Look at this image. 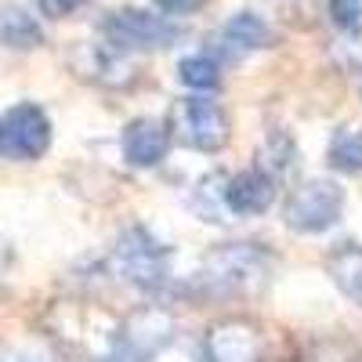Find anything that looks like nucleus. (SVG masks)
<instances>
[{
    "mask_svg": "<svg viewBox=\"0 0 362 362\" xmlns=\"http://www.w3.org/2000/svg\"><path fill=\"white\" fill-rule=\"evenodd\" d=\"M0 362H51V358H44L33 348H4L0 351Z\"/></svg>",
    "mask_w": 362,
    "mask_h": 362,
    "instance_id": "nucleus-20",
    "label": "nucleus"
},
{
    "mask_svg": "<svg viewBox=\"0 0 362 362\" xmlns=\"http://www.w3.org/2000/svg\"><path fill=\"white\" fill-rule=\"evenodd\" d=\"M225 185H228V177H221V174H206L196 185L192 206L199 210L203 221H225V214H232L228 199H225Z\"/></svg>",
    "mask_w": 362,
    "mask_h": 362,
    "instance_id": "nucleus-13",
    "label": "nucleus"
},
{
    "mask_svg": "<svg viewBox=\"0 0 362 362\" xmlns=\"http://www.w3.org/2000/svg\"><path fill=\"white\" fill-rule=\"evenodd\" d=\"M102 37L116 51H156V47H170L181 37V29L167 15L124 8V11H112L102 22Z\"/></svg>",
    "mask_w": 362,
    "mask_h": 362,
    "instance_id": "nucleus-4",
    "label": "nucleus"
},
{
    "mask_svg": "<svg viewBox=\"0 0 362 362\" xmlns=\"http://www.w3.org/2000/svg\"><path fill=\"white\" fill-rule=\"evenodd\" d=\"M40 44H44V25L37 22V15H29L11 0H0V47L33 51Z\"/></svg>",
    "mask_w": 362,
    "mask_h": 362,
    "instance_id": "nucleus-11",
    "label": "nucleus"
},
{
    "mask_svg": "<svg viewBox=\"0 0 362 362\" xmlns=\"http://www.w3.org/2000/svg\"><path fill=\"white\" fill-rule=\"evenodd\" d=\"M272 279V254L261 243H225L214 247L192 279V293L203 300L250 297Z\"/></svg>",
    "mask_w": 362,
    "mask_h": 362,
    "instance_id": "nucleus-1",
    "label": "nucleus"
},
{
    "mask_svg": "<svg viewBox=\"0 0 362 362\" xmlns=\"http://www.w3.org/2000/svg\"><path fill=\"white\" fill-rule=\"evenodd\" d=\"M109 264L127 286L145 293H160L170 283V250L148 228H127L119 235Z\"/></svg>",
    "mask_w": 362,
    "mask_h": 362,
    "instance_id": "nucleus-2",
    "label": "nucleus"
},
{
    "mask_svg": "<svg viewBox=\"0 0 362 362\" xmlns=\"http://www.w3.org/2000/svg\"><path fill=\"white\" fill-rule=\"evenodd\" d=\"M83 4H90V0H37V8H40L47 18H69V15H76Z\"/></svg>",
    "mask_w": 362,
    "mask_h": 362,
    "instance_id": "nucleus-18",
    "label": "nucleus"
},
{
    "mask_svg": "<svg viewBox=\"0 0 362 362\" xmlns=\"http://www.w3.org/2000/svg\"><path fill=\"white\" fill-rule=\"evenodd\" d=\"M329 18L344 33L362 37V0H329Z\"/></svg>",
    "mask_w": 362,
    "mask_h": 362,
    "instance_id": "nucleus-17",
    "label": "nucleus"
},
{
    "mask_svg": "<svg viewBox=\"0 0 362 362\" xmlns=\"http://www.w3.org/2000/svg\"><path fill=\"white\" fill-rule=\"evenodd\" d=\"M181 83L192 87V90H214L221 83V62L214 54H189V58H181Z\"/></svg>",
    "mask_w": 362,
    "mask_h": 362,
    "instance_id": "nucleus-15",
    "label": "nucleus"
},
{
    "mask_svg": "<svg viewBox=\"0 0 362 362\" xmlns=\"http://www.w3.org/2000/svg\"><path fill=\"white\" fill-rule=\"evenodd\" d=\"M225 199L232 214H264L276 199V177L261 167H250L243 174L228 177L225 185Z\"/></svg>",
    "mask_w": 362,
    "mask_h": 362,
    "instance_id": "nucleus-9",
    "label": "nucleus"
},
{
    "mask_svg": "<svg viewBox=\"0 0 362 362\" xmlns=\"http://www.w3.org/2000/svg\"><path fill=\"white\" fill-rule=\"evenodd\" d=\"M290 163H293V141L286 138V134H272L268 138V145H264V153H261V170H268L272 177H283L286 170H290Z\"/></svg>",
    "mask_w": 362,
    "mask_h": 362,
    "instance_id": "nucleus-16",
    "label": "nucleus"
},
{
    "mask_svg": "<svg viewBox=\"0 0 362 362\" xmlns=\"http://www.w3.org/2000/svg\"><path fill=\"white\" fill-rule=\"evenodd\" d=\"M199 362H257V329L247 322H221L210 329Z\"/></svg>",
    "mask_w": 362,
    "mask_h": 362,
    "instance_id": "nucleus-8",
    "label": "nucleus"
},
{
    "mask_svg": "<svg viewBox=\"0 0 362 362\" xmlns=\"http://www.w3.org/2000/svg\"><path fill=\"white\" fill-rule=\"evenodd\" d=\"M268 40H272L268 22L250 15V11H239L218 29V54L228 58V62H235V58H243L250 51L268 47Z\"/></svg>",
    "mask_w": 362,
    "mask_h": 362,
    "instance_id": "nucleus-10",
    "label": "nucleus"
},
{
    "mask_svg": "<svg viewBox=\"0 0 362 362\" xmlns=\"http://www.w3.org/2000/svg\"><path fill=\"white\" fill-rule=\"evenodd\" d=\"M167 124H170V134L181 145L199 148V153H218V148L228 141V116L218 102H210V98L177 102Z\"/></svg>",
    "mask_w": 362,
    "mask_h": 362,
    "instance_id": "nucleus-5",
    "label": "nucleus"
},
{
    "mask_svg": "<svg viewBox=\"0 0 362 362\" xmlns=\"http://www.w3.org/2000/svg\"><path fill=\"white\" fill-rule=\"evenodd\" d=\"M206 4V0H156V8L163 15H192Z\"/></svg>",
    "mask_w": 362,
    "mask_h": 362,
    "instance_id": "nucleus-19",
    "label": "nucleus"
},
{
    "mask_svg": "<svg viewBox=\"0 0 362 362\" xmlns=\"http://www.w3.org/2000/svg\"><path fill=\"white\" fill-rule=\"evenodd\" d=\"M51 145V119L40 105L18 102L0 116V156L37 160Z\"/></svg>",
    "mask_w": 362,
    "mask_h": 362,
    "instance_id": "nucleus-6",
    "label": "nucleus"
},
{
    "mask_svg": "<svg viewBox=\"0 0 362 362\" xmlns=\"http://www.w3.org/2000/svg\"><path fill=\"white\" fill-rule=\"evenodd\" d=\"M170 124L167 119H156V116H141V119H131L127 131H124V156L131 167H156L167 148H170Z\"/></svg>",
    "mask_w": 362,
    "mask_h": 362,
    "instance_id": "nucleus-7",
    "label": "nucleus"
},
{
    "mask_svg": "<svg viewBox=\"0 0 362 362\" xmlns=\"http://www.w3.org/2000/svg\"><path fill=\"white\" fill-rule=\"evenodd\" d=\"M8 264H11V247H8V239L0 235V272H4Z\"/></svg>",
    "mask_w": 362,
    "mask_h": 362,
    "instance_id": "nucleus-21",
    "label": "nucleus"
},
{
    "mask_svg": "<svg viewBox=\"0 0 362 362\" xmlns=\"http://www.w3.org/2000/svg\"><path fill=\"white\" fill-rule=\"evenodd\" d=\"M326 272L334 286L351 300V305L362 308V247H341L326 257Z\"/></svg>",
    "mask_w": 362,
    "mask_h": 362,
    "instance_id": "nucleus-12",
    "label": "nucleus"
},
{
    "mask_svg": "<svg viewBox=\"0 0 362 362\" xmlns=\"http://www.w3.org/2000/svg\"><path fill=\"white\" fill-rule=\"evenodd\" d=\"M329 167L341 174H362V131L341 127L329 141Z\"/></svg>",
    "mask_w": 362,
    "mask_h": 362,
    "instance_id": "nucleus-14",
    "label": "nucleus"
},
{
    "mask_svg": "<svg viewBox=\"0 0 362 362\" xmlns=\"http://www.w3.org/2000/svg\"><path fill=\"white\" fill-rule=\"evenodd\" d=\"M344 210V192L341 185L326 177H312L305 185H297L290 196H286V206H283V218L293 232L300 235H315V232H326L341 218Z\"/></svg>",
    "mask_w": 362,
    "mask_h": 362,
    "instance_id": "nucleus-3",
    "label": "nucleus"
},
{
    "mask_svg": "<svg viewBox=\"0 0 362 362\" xmlns=\"http://www.w3.org/2000/svg\"><path fill=\"white\" fill-rule=\"evenodd\" d=\"M257 362H293V358H257Z\"/></svg>",
    "mask_w": 362,
    "mask_h": 362,
    "instance_id": "nucleus-22",
    "label": "nucleus"
}]
</instances>
